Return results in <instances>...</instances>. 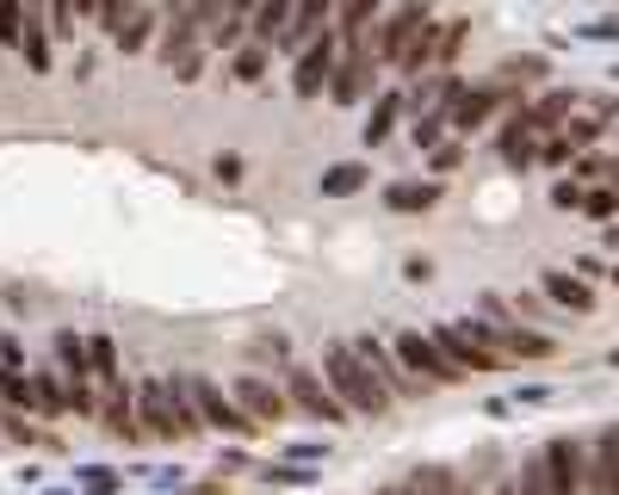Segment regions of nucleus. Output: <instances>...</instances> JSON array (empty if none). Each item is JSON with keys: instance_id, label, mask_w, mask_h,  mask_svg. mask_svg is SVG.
I'll use <instances>...</instances> for the list:
<instances>
[{"instance_id": "1", "label": "nucleus", "mask_w": 619, "mask_h": 495, "mask_svg": "<svg viewBox=\"0 0 619 495\" xmlns=\"http://www.w3.org/2000/svg\"><path fill=\"white\" fill-rule=\"evenodd\" d=\"M323 385L340 397V409H347V415L378 421V415H390V409H397V397H390V390L371 378V366L359 359L354 340H328V347H323Z\"/></svg>"}, {"instance_id": "2", "label": "nucleus", "mask_w": 619, "mask_h": 495, "mask_svg": "<svg viewBox=\"0 0 619 495\" xmlns=\"http://www.w3.org/2000/svg\"><path fill=\"white\" fill-rule=\"evenodd\" d=\"M204 56H211V44H204V31H199V19H192V7H174V13L161 19V38H155V62L174 69L180 81H199L204 75Z\"/></svg>"}, {"instance_id": "3", "label": "nucleus", "mask_w": 619, "mask_h": 495, "mask_svg": "<svg viewBox=\"0 0 619 495\" xmlns=\"http://www.w3.org/2000/svg\"><path fill=\"white\" fill-rule=\"evenodd\" d=\"M390 354H397V366L409 371L421 390H433V385H459V378H464V371L452 366L447 354H440V340L421 335V328H402V335L390 340Z\"/></svg>"}, {"instance_id": "4", "label": "nucleus", "mask_w": 619, "mask_h": 495, "mask_svg": "<svg viewBox=\"0 0 619 495\" xmlns=\"http://www.w3.org/2000/svg\"><path fill=\"white\" fill-rule=\"evenodd\" d=\"M285 397H292V409H304V415L323 421V428H340V421H347L340 397L323 385V371H316V366H292V371H285Z\"/></svg>"}, {"instance_id": "5", "label": "nucleus", "mask_w": 619, "mask_h": 495, "mask_svg": "<svg viewBox=\"0 0 619 495\" xmlns=\"http://www.w3.org/2000/svg\"><path fill=\"white\" fill-rule=\"evenodd\" d=\"M539 459H545V483H552V495H583V483H588V446H583V440L557 433V440H545V446H539Z\"/></svg>"}, {"instance_id": "6", "label": "nucleus", "mask_w": 619, "mask_h": 495, "mask_svg": "<svg viewBox=\"0 0 619 495\" xmlns=\"http://www.w3.org/2000/svg\"><path fill=\"white\" fill-rule=\"evenodd\" d=\"M335 69H340V38H335V31H323V38H316V44L292 62V93H297V99H316V93H328Z\"/></svg>"}, {"instance_id": "7", "label": "nucleus", "mask_w": 619, "mask_h": 495, "mask_svg": "<svg viewBox=\"0 0 619 495\" xmlns=\"http://www.w3.org/2000/svg\"><path fill=\"white\" fill-rule=\"evenodd\" d=\"M180 385H186V397H192V409H199L204 428H217V433H254V421L235 409V397H223V385H211V378H180Z\"/></svg>"}, {"instance_id": "8", "label": "nucleus", "mask_w": 619, "mask_h": 495, "mask_svg": "<svg viewBox=\"0 0 619 495\" xmlns=\"http://www.w3.org/2000/svg\"><path fill=\"white\" fill-rule=\"evenodd\" d=\"M235 409H242L254 428H273V421H285L292 397H285V385H273V378H261V371H248V378H235Z\"/></svg>"}, {"instance_id": "9", "label": "nucleus", "mask_w": 619, "mask_h": 495, "mask_svg": "<svg viewBox=\"0 0 619 495\" xmlns=\"http://www.w3.org/2000/svg\"><path fill=\"white\" fill-rule=\"evenodd\" d=\"M428 19L433 13L421 7V0H416V7H397V13H385V25H378V44H371V62H378V69H385V62L397 69V56L421 38V25H428Z\"/></svg>"}, {"instance_id": "10", "label": "nucleus", "mask_w": 619, "mask_h": 495, "mask_svg": "<svg viewBox=\"0 0 619 495\" xmlns=\"http://www.w3.org/2000/svg\"><path fill=\"white\" fill-rule=\"evenodd\" d=\"M99 421H106V433L124 440V446H143V440H149V433H143V415H137V385H130V378L99 390Z\"/></svg>"}, {"instance_id": "11", "label": "nucleus", "mask_w": 619, "mask_h": 495, "mask_svg": "<svg viewBox=\"0 0 619 495\" xmlns=\"http://www.w3.org/2000/svg\"><path fill=\"white\" fill-rule=\"evenodd\" d=\"M99 25L112 31V44L124 50V56H137V50H149L161 31H155V7H106V13H93Z\"/></svg>"}, {"instance_id": "12", "label": "nucleus", "mask_w": 619, "mask_h": 495, "mask_svg": "<svg viewBox=\"0 0 619 495\" xmlns=\"http://www.w3.org/2000/svg\"><path fill=\"white\" fill-rule=\"evenodd\" d=\"M354 347H359V359H366V366H371V378H378V385H385L397 402H409V397H428V390H421L416 378H409V371L397 366V354H390V340H378V335H359Z\"/></svg>"}, {"instance_id": "13", "label": "nucleus", "mask_w": 619, "mask_h": 495, "mask_svg": "<svg viewBox=\"0 0 619 495\" xmlns=\"http://www.w3.org/2000/svg\"><path fill=\"white\" fill-rule=\"evenodd\" d=\"M323 31H335V7H323V0H304V7H292V25H285V38H279V56H304Z\"/></svg>"}, {"instance_id": "14", "label": "nucleus", "mask_w": 619, "mask_h": 495, "mask_svg": "<svg viewBox=\"0 0 619 495\" xmlns=\"http://www.w3.org/2000/svg\"><path fill=\"white\" fill-rule=\"evenodd\" d=\"M366 93L378 99V62L340 50V69H335V81H328V99H335V106H359Z\"/></svg>"}, {"instance_id": "15", "label": "nucleus", "mask_w": 619, "mask_h": 495, "mask_svg": "<svg viewBox=\"0 0 619 495\" xmlns=\"http://www.w3.org/2000/svg\"><path fill=\"white\" fill-rule=\"evenodd\" d=\"M583 495H619V428H601L588 440V483Z\"/></svg>"}, {"instance_id": "16", "label": "nucleus", "mask_w": 619, "mask_h": 495, "mask_svg": "<svg viewBox=\"0 0 619 495\" xmlns=\"http://www.w3.org/2000/svg\"><path fill=\"white\" fill-rule=\"evenodd\" d=\"M495 155H502V161H508V168H533V161H539V137H533V130H526L521 124V106L508 112V118L495 124Z\"/></svg>"}, {"instance_id": "17", "label": "nucleus", "mask_w": 619, "mask_h": 495, "mask_svg": "<svg viewBox=\"0 0 619 495\" xmlns=\"http://www.w3.org/2000/svg\"><path fill=\"white\" fill-rule=\"evenodd\" d=\"M495 354L502 359H552L557 354V340L545 335V328H526V323H514V328H495Z\"/></svg>"}, {"instance_id": "18", "label": "nucleus", "mask_w": 619, "mask_h": 495, "mask_svg": "<svg viewBox=\"0 0 619 495\" xmlns=\"http://www.w3.org/2000/svg\"><path fill=\"white\" fill-rule=\"evenodd\" d=\"M402 112H409V99H402V93H378V99H371V112H366V130H359V137H366V149H378V143H390V130H397V118Z\"/></svg>"}, {"instance_id": "19", "label": "nucleus", "mask_w": 619, "mask_h": 495, "mask_svg": "<svg viewBox=\"0 0 619 495\" xmlns=\"http://www.w3.org/2000/svg\"><path fill=\"white\" fill-rule=\"evenodd\" d=\"M385 204H390V211H402V217L433 211V204H440V180H397L385 192Z\"/></svg>"}, {"instance_id": "20", "label": "nucleus", "mask_w": 619, "mask_h": 495, "mask_svg": "<svg viewBox=\"0 0 619 495\" xmlns=\"http://www.w3.org/2000/svg\"><path fill=\"white\" fill-rule=\"evenodd\" d=\"M545 297H552V304H564L570 316H588V309H595V292H588L576 273H545Z\"/></svg>"}, {"instance_id": "21", "label": "nucleus", "mask_w": 619, "mask_h": 495, "mask_svg": "<svg viewBox=\"0 0 619 495\" xmlns=\"http://www.w3.org/2000/svg\"><path fill=\"white\" fill-rule=\"evenodd\" d=\"M87 359H93V385H99V390L124 385V366H118V340H112V335H87Z\"/></svg>"}, {"instance_id": "22", "label": "nucleus", "mask_w": 619, "mask_h": 495, "mask_svg": "<svg viewBox=\"0 0 619 495\" xmlns=\"http://www.w3.org/2000/svg\"><path fill=\"white\" fill-rule=\"evenodd\" d=\"M285 25H292V0H266V7H254V44L279 50V38H285Z\"/></svg>"}, {"instance_id": "23", "label": "nucleus", "mask_w": 619, "mask_h": 495, "mask_svg": "<svg viewBox=\"0 0 619 495\" xmlns=\"http://www.w3.org/2000/svg\"><path fill=\"white\" fill-rule=\"evenodd\" d=\"M19 56H25L38 75H50V62H56V56H50V19L31 13V7H25V44H19Z\"/></svg>"}, {"instance_id": "24", "label": "nucleus", "mask_w": 619, "mask_h": 495, "mask_svg": "<svg viewBox=\"0 0 619 495\" xmlns=\"http://www.w3.org/2000/svg\"><path fill=\"white\" fill-rule=\"evenodd\" d=\"M266 69H273V50H266V44H254V38H248V44L230 56V75L242 81V87H254V81H266Z\"/></svg>"}, {"instance_id": "25", "label": "nucleus", "mask_w": 619, "mask_h": 495, "mask_svg": "<svg viewBox=\"0 0 619 495\" xmlns=\"http://www.w3.org/2000/svg\"><path fill=\"white\" fill-rule=\"evenodd\" d=\"M31 378H38V409H31V415H69V378H56V371H31Z\"/></svg>"}, {"instance_id": "26", "label": "nucleus", "mask_w": 619, "mask_h": 495, "mask_svg": "<svg viewBox=\"0 0 619 495\" xmlns=\"http://www.w3.org/2000/svg\"><path fill=\"white\" fill-rule=\"evenodd\" d=\"M0 402H7V409H38V378L0 366Z\"/></svg>"}, {"instance_id": "27", "label": "nucleus", "mask_w": 619, "mask_h": 495, "mask_svg": "<svg viewBox=\"0 0 619 495\" xmlns=\"http://www.w3.org/2000/svg\"><path fill=\"white\" fill-rule=\"evenodd\" d=\"M366 180H371V173L359 168V161H340V168L323 173V199H347V192H366Z\"/></svg>"}, {"instance_id": "28", "label": "nucleus", "mask_w": 619, "mask_h": 495, "mask_svg": "<svg viewBox=\"0 0 619 495\" xmlns=\"http://www.w3.org/2000/svg\"><path fill=\"white\" fill-rule=\"evenodd\" d=\"M447 124H452V112H440V106L421 112V118L409 124V143H416V149H440V130H447Z\"/></svg>"}, {"instance_id": "29", "label": "nucleus", "mask_w": 619, "mask_h": 495, "mask_svg": "<svg viewBox=\"0 0 619 495\" xmlns=\"http://www.w3.org/2000/svg\"><path fill=\"white\" fill-rule=\"evenodd\" d=\"M583 217H595V223H619V192H613V186H588V192H583Z\"/></svg>"}, {"instance_id": "30", "label": "nucleus", "mask_w": 619, "mask_h": 495, "mask_svg": "<svg viewBox=\"0 0 619 495\" xmlns=\"http://www.w3.org/2000/svg\"><path fill=\"white\" fill-rule=\"evenodd\" d=\"M19 44H25V7L0 0V50H19Z\"/></svg>"}, {"instance_id": "31", "label": "nucleus", "mask_w": 619, "mask_h": 495, "mask_svg": "<svg viewBox=\"0 0 619 495\" xmlns=\"http://www.w3.org/2000/svg\"><path fill=\"white\" fill-rule=\"evenodd\" d=\"M514 489H521V495H552V483H545V459H539V452H533V459H526L521 471H514Z\"/></svg>"}, {"instance_id": "32", "label": "nucleus", "mask_w": 619, "mask_h": 495, "mask_svg": "<svg viewBox=\"0 0 619 495\" xmlns=\"http://www.w3.org/2000/svg\"><path fill=\"white\" fill-rule=\"evenodd\" d=\"M583 192H588V186L570 173V180H557V186H552V204H557V211H583Z\"/></svg>"}, {"instance_id": "33", "label": "nucleus", "mask_w": 619, "mask_h": 495, "mask_svg": "<svg viewBox=\"0 0 619 495\" xmlns=\"http://www.w3.org/2000/svg\"><path fill=\"white\" fill-rule=\"evenodd\" d=\"M69 415H99V385H69Z\"/></svg>"}, {"instance_id": "34", "label": "nucleus", "mask_w": 619, "mask_h": 495, "mask_svg": "<svg viewBox=\"0 0 619 495\" xmlns=\"http://www.w3.org/2000/svg\"><path fill=\"white\" fill-rule=\"evenodd\" d=\"M459 161H464V143H459V137L433 149V173H452V168H459Z\"/></svg>"}, {"instance_id": "35", "label": "nucleus", "mask_w": 619, "mask_h": 495, "mask_svg": "<svg viewBox=\"0 0 619 495\" xmlns=\"http://www.w3.org/2000/svg\"><path fill=\"white\" fill-rule=\"evenodd\" d=\"M539 309H545V297H533V292L514 297V316H539Z\"/></svg>"}, {"instance_id": "36", "label": "nucleus", "mask_w": 619, "mask_h": 495, "mask_svg": "<svg viewBox=\"0 0 619 495\" xmlns=\"http://www.w3.org/2000/svg\"><path fill=\"white\" fill-rule=\"evenodd\" d=\"M495 495H521V489H514V477H508V483H495Z\"/></svg>"}, {"instance_id": "37", "label": "nucleus", "mask_w": 619, "mask_h": 495, "mask_svg": "<svg viewBox=\"0 0 619 495\" xmlns=\"http://www.w3.org/2000/svg\"><path fill=\"white\" fill-rule=\"evenodd\" d=\"M378 495H409V489H402V483H397V489H378Z\"/></svg>"}, {"instance_id": "38", "label": "nucleus", "mask_w": 619, "mask_h": 495, "mask_svg": "<svg viewBox=\"0 0 619 495\" xmlns=\"http://www.w3.org/2000/svg\"><path fill=\"white\" fill-rule=\"evenodd\" d=\"M613 285H619V261H613Z\"/></svg>"}]
</instances>
